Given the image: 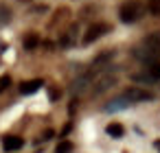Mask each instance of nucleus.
<instances>
[{"mask_svg":"<svg viewBox=\"0 0 160 153\" xmlns=\"http://www.w3.org/2000/svg\"><path fill=\"white\" fill-rule=\"evenodd\" d=\"M127 105H132L125 96H118V98H114V101H110L105 107H103V112H118V109H123V107H127Z\"/></svg>","mask_w":160,"mask_h":153,"instance_id":"8","label":"nucleus"},{"mask_svg":"<svg viewBox=\"0 0 160 153\" xmlns=\"http://www.w3.org/2000/svg\"><path fill=\"white\" fill-rule=\"evenodd\" d=\"M75 109H77V101H72V105L68 107V114H75Z\"/></svg>","mask_w":160,"mask_h":153,"instance_id":"17","label":"nucleus"},{"mask_svg":"<svg viewBox=\"0 0 160 153\" xmlns=\"http://www.w3.org/2000/svg\"><path fill=\"white\" fill-rule=\"evenodd\" d=\"M53 136H55V131H53V129H48V131H46V133H44V138H42V140H51V138H53Z\"/></svg>","mask_w":160,"mask_h":153,"instance_id":"16","label":"nucleus"},{"mask_svg":"<svg viewBox=\"0 0 160 153\" xmlns=\"http://www.w3.org/2000/svg\"><path fill=\"white\" fill-rule=\"evenodd\" d=\"M9 85H11V77H7V74H5V77H0V92H5Z\"/></svg>","mask_w":160,"mask_h":153,"instance_id":"14","label":"nucleus"},{"mask_svg":"<svg viewBox=\"0 0 160 153\" xmlns=\"http://www.w3.org/2000/svg\"><path fill=\"white\" fill-rule=\"evenodd\" d=\"M24 46H27L29 50H33L35 46H40V37H38V35H29V37L24 40Z\"/></svg>","mask_w":160,"mask_h":153,"instance_id":"12","label":"nucleus"},{"mask_svg":"<svg viewBox=\"0 0 160 153\" xmlns=\"http://www.w3.org/2000/svg\"><path fill=\"white\" fill-rule=\"evenodd\" d=\"M123 96H125L129 103H142V101H151V98H153V94L147 92V90H142V88H129Z\"/></svg>","mask_w":160,"mask_h":153,"instance_id":"5","label":"nucleus"},{"mask_svg":"<svg viewBox=\"0 0 160 153\" xmlns=\"http://www.w3.org/2000/svg\"><path fill=\"white\" fill-rule=\"evenodd\" d=\"M153 146H156V149L160 151V140H156V142H153Z\"/></svg>","mask_w":160,"mask_h":153,"instance_id":"20","label":"nucleus"},{"mask_svg":"<svg viewBox=\"0 0 160 153\" xmlns=\"http://www.w3.org/2000/svg\"><path fill=\"white\" fill-rule=\"evenodd\" d=\"M142 13H145V7H142L140 2H136V0H129V2H125V5L121 7V20L127 22V24L140 20Z\"/></svg>","mask_w":160,"mask_h":153,"instance_id":"2","label":"nucleus"},{"mask_svg":"<svg viewBox=\"0 0 160 153\" xmlns=\"http://www.w3.org/2000/svg\"><path fill=\"white\" fill-rule=\"evenodd\" d=\"M70 129H72V125H70V122H68V125H66V127H64V136H66V133H70Z\"/></svg>","mask_w":160,"mask_h":153,"instance_id":"19","label":"nucleus"},{"mask_svg":"<svg viewBox=\"0 0 160 153\" xmlns=\"http://www.w3.org/2000/svg\"><path fill=\"white\" fill-rule=\"evenodd\" d=\"M75 146H72V142L70 140H62L57 146H55V153H70Z\"/></svg>","mask_w":160,"mask_h":153,"instance_id":"10","label":"nucleus"},{"mask_svg":"<svg viewBox=\"0 0 160 153\" xmlns=\"http://www.w3.org/2000/svg\"><path fill=\"white\" fill-rule=\"evenodd\" d=\"M22 144H24V140L18 138V136H7V138H2V149H5V151H18V149H22Z\"/></svg>","mask_w":160,"mask_h":153,"instance_id":"7","label":"nucleus"},{"mask_svg":"<svg viewBox=\"0 0 160 153\" xmlns=\"http://www.w3.org/2000/svg\"><path fill=\"white\" fill-rule=\"evenodd\" d=\"M57 96H59V92H55V90H51V101H55Z\"/></svg>","mask_w":160,"mask_h":153,"instance_id":"18","label":"nucleus"},{"mask_svg":"<svg viewBox=\"0 0 160 153\" xmlns=\"http://www.w3.org/2000/svg\"><path fill=\"white\" fill-rule=\"evenodd\" d=\"M147 74L156 81V79H160V64L158 61H153V64H149V68H147Z\"/></svg>","mask_w":160,"mask_h":153,"instance_id":"11","label":"nucleus"},{"mask_svg":"<svg viewBox=\"0 0 160 153\" xmlns=\"http://www.w3.org/2000/svg\"><path fill=\"white\" fill-rule=\"evenodd\" d=\"M108 31H110V26H108V24H103V22H99V24H92V26L88 29V33L83 35V44H92L94 40L103 37Z\"/></svg>","mask_w":160,"mask_h":153,"instance_id":"4","label":"nucleus"},{"mask_svg":"<svg viewBox=\"0 0 160 153\" xmlns=\"http://www.w3.org/2000/svg\"><path fill=\"white\" fill-rule=\"evenodd\" d=\"M149 9H151V13L160 16V0H151V5H149Z\"/></svg>","mask_w":160,"mask_h":153,"instance_id":"15","label":"nucleus"},{"mask_svg":"<svg viewBox=\"0 0 160 153\" xmlns=\"http://www.w3.org/2000/svg\"><path fill=\"white\" fill-rule=\"evenodd\" d=\"M160 55V31L151 33L136 50H134V57L140 59L142 64H153Z\"/></svg>","mask_w":160,"mask_h":153,"instance_id":"1","label":"nucleus"},{"mask_svg":"<svg viewBox=\"0 0 160 153\" xmlns=\"http://www.w3.org/2000/svg\"><path fill=\"white\" fill-rule=\"evenodd\" d=\"M44 85V81L42 79H31V81H24L22 85H20V94H33V92H38L40 88Z\"/></svg>","mask_w":160,"mask_h":153,"instance_id":"6","label":"nucleus"},{"mask_svg":"<svg viewBox=\"0 0 160 153\" xmlns=\"http://www.w3.org/2000/svg\"><path fill=\"white\" fill-rule=\"evenodd\" d=\"M112 83H116V72H114V74H110V70H105V72L99 77V81L94 83V88H92V94L97 96V94L105 92L108 88H112Z\"/></svg>","mask_w":160,"mask_h":153,"instance_id":"3","label":"nucleus"},{"mask_svg":"<svg viewBox=\"0 0 160 153\" xmlns=\"http://www.w3.org/2000/svg\"><path fill=\"white\" fill-rule=\"evenodd\" d=\"M132 79H134V81H140V83H151V81H153L147 72H142V74H134Z\"/></svg>","mask_w":160,"mask_h":153,"instance_id":"13","label":"nucleus"},{"mask_svg":"<svg viewBox=\"0 0 160 153\" xmlns=\"http://www.w3.org/2000/svg\"><path fill=\"white\" fill-rule=\"evenodd\" d=\"M112 138H123V133H125V127L121 125V122H112V125H108V129H105Z\"/></svg>","mask_w":160,"mask_h":153,"instance_id":"9","label":"nucleus"}]
</instances>
